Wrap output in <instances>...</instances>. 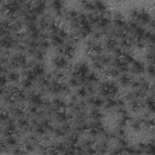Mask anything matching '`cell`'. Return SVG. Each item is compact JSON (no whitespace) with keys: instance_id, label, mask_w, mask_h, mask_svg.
Masks as SVG:
<instances>
[{"instance_id":"6da1fadb","label":"cell","mask_w":155,"mask_h":155,"mask_svg":"<svg viewBox=\"0 0 155 155\" xmlns=\"http://www.w3.org/2000/svg\"><path fill=\"white\" fill-rule=\"evenodd\" d=\"M98 90H99V93L105 98L114 97L119 93V86L114 81H109V80H105V81L101 82Z\"/></svg>"},{"instance_id":"7a4b0ae2","label":"cell","mask_w":155,"mask_h":155,"mask_svg":"<svg viewBox=\"0 0 155 155\" xmlns=\"http://www.w3.org/2000/svg\"><path fill=\"white\" fill-rule=\"evenodd\" d=\"M90 71V67L86 62H79L74 65L73 70H71V75L79 78V76H85L87 75V73Z\"/></svg>"},{"instance_id":"3957f363","label":"cell","mask_w":155,"mask_h":155,"mask_svg":"<svg viewBox=\"0 0 155 155\" xmlns=\"http://www.w3.org/2000/svg\"><path fill=\"white\" fill-rule=\"evenodd\" d=\"M52 64H53V67H54L56 69L63 70V69L68 68L69 61H68V58H65L63 54L59 53V54H57V56H54V57L52 58Z\"/></svg>"},{"instance_id":"277c9868","label":"cell","mask_w":155,"mask_h":155,"mask_svg":"<svg viewBox=\"0 0 155 155\" xmlns=\"http://www.w3.org/2000/svg\"><path fill=\"white\" fill-rule=\"evenodd\" d=\"M134 21H137L139 24H145L147 25V24H149L153 21V18H151V16H150V13L148 11H145V10H138V13H137Z\"/></svg>"},{"instance_id":"5b68a950","label":"cell","mask_w":155,"mask_h":155,"mask_svg":"<svg viewBox=\"0 0 155 155\" xmlns=\"http://www.w3.org/2000/svg\"><path fill=\"white\" fill-rule=\"evenodd\" d=\"M103 47H105V50H107V51H109V52H114V51L119 47V45H117V40H116V39H114V38L107 36V38L104 39Z\"/></svg>"},{"instance_id":"8992f818","label":"cell","mask_w":155,"mask_h":155,"mask_svg":"<svg viewBox=\"0 0 155 155\" xmlns=\"http://www.w3.org/2000/svg\"><path fill=\"white\" fill-rule=\"evenodd\" d=\"M28 101L30 103V105H35V107H41L42 103H44V99H42V96L41 93H36V92H33L28 96Z\"/></svg>"},{"instance_id":"52a82bcc","label":"cell","mask_w":155,"mask_h":155,"mask_svg":"<svg viewBox=\"0 0 155 155\" xmlns=\"http://www.w3.org/2000/svg\"><path fill=\"white\" fill-rule=\"evenodd\" d=\"M144 68H145V65H144L140 61L133 59V62L131 63L130 70H131V73H133V74H136V75H139V74H143V73H144Z\"/></svg>"},{"instance_id":"ba28073f","label":"cell","mask_w":155,"mask_h":155,"mask_svg":"<svg viewBox=\"0 0 155 155\" xmlns=\"http://www.w3.org/2000/svg\"><path fill=\"white\" fill-rule=\"evenodd\" d=\"M54 115V119L58 121V122H67L68 120H70L71 119V115L70 114H68L64 109H61V110H56V113L53 114Z\"/></svg>"},{"instance_id":"9c48e42d","label":"cell","mask_w":155,"mask_h":155,"mask_svg":"<svg viewBox=\"0 0 155 155\" xmlns=\"http://www.w3.org/2000/svg\"><path fill=\"white\" fill-rule=\"evenodd\" d=\"M103 103H104V101L101 97H97V96H93V94H91L87 98V104H90L92 108H101L103 105Z\"/></svg>"},{"instance_id":"30bf717a","label":"cell","mask_w":155,"mask_h":155,"mask_svg":"<svg viewBox=\"0 0 155 155\" xmlns=\"http://www.w3.org/2000/svg\"><path fill=\"white\" fill-rule=\"evenodd\" d=\"M51 105H52L56 110H61V109H64V108L67 107V103H65V101H64L63 98H61V97H56V98L52 99Z\"/></svg>"},{"instance_id":"8fae6325","label":"cell","mask_w":155,"mask_h":155,"mask_svg":"<svg viewBox=\"0 0 155 155\" xmlns=\"http://www.w3.org/2000/svg\"><path fill=\"white\" fill-rule=\"evenodd\" d=\"M31 71H33V74L35 75V78H41V76L45 75V68H44V65L40 64V63H35L34 67L31 68Z\"/></svg>"},{"instance_id":"7c38bea8","label":"cell","mask_w":155,"mask_h":155,"mask_svg":"<svg viewBox=\"0 0 155 155\" xmlns=\"http://www.w3.org/2000/svg\"><path fill=\"white\" fill-rule=\"evenodd\" d=\"M117 80H119V82H120L121 86H128L131 84L132 78L127 73H120L119 76H117Z\"/></svg>"},{"instance_id":"4fadbf2b","label":"cell","mask_w":155,"mask_h":155,"mask_svg":"<svg viewBox=\"0 0 155 155\" xmlns=\"http://www.w3.org/2000/svg\"><path fill=\"white\" fill-rule=\"evenodd\" d=\"M142 108H143V103L139 99H132V101H130V109H131V111L137 113Z\"/></svg>"},{"instance_id":"5bb4252c","label":"cell","mask_w":155,"mask_h":155,"mask_svg":"<svg viewBox=\"0 0 155 155\" xmlns=\"http://www.w3.org/2000/svg\"><path fill=\"white\" fill-rule=\"evenodd\" d=\"M6 78H7V80L11 81V82H17V81H19L21 75H19V73H18L17 70H13V69H12V70L7 71Z\"/></svg>"},{"instance_id":"9a60e30c","label":"cell","mask_w":155,"mask_h":155,"mask_svg":"<svg viewBox=\"0 0 155 155\" xmlns=\"http://www.w3.org/2000/svg\"><path fill=\"white\" fill-rule=\"evenodd\" d=\"M98 75H97V73H94V71H88L87 73V75H86V81H87V84H97L98 82Z\"/></svg>"},{"instance_id":"2e32d148","label":"cell","mask_w":155,"mask_h":155,"mask_svg":"<svg viewBox=\"0 0 155 155\" xmlns=\"http://www.w3.org/2000/svg\"><path fill=\"white\" fill-rule=\"evenodd\" d=\"M90 116L92 120H102V111L99 110V108H92L91 111H90Z\"/></svg>"},{"instance_id":"e0dca14e","label":"cell","mask_w":155,"mask_h":155,"mask_svg":"<svg viewBox=\"0 0 155 155\" xmlns=\"http://www.w3.org/2000/svg\"><path fill=\"white\" fill-rule=\"evenodd\" d=\"M5 144L8 145V147H17V144H18V139H17L13 134L6 136V138H5Z\"/></svg>"},{"instance_id":"ac0fdd59","label":"cell","mask_w":155,"mask_h":155,"mask_svg":"<svg viewBox=\"0 0 155 155\" xmlns=\"http://www.w3.org/2000/svg\"><path fill=\"white\" fill-rule=\"evenodd\" d=\"M11 114H12L13 116H16V117L24 116L23 109H22L21 107H18V105H12V107H11Z\"/></svg>"},{"instance_id":"d6986e66","label":"cell","mask_w":155,"mask_h":155,"mask_svg":"<svg viewBox=\"0 0 155 155\" xmlns=\"http://www.w3.org/2000/svg\"><path fill=\"white\" fill-rule=\"evenodd\" d=\"M68 86L69 87H74V88H78L80 86V81H79V78L71 75L69 79H68Z\"/></svg>"},{"instance_id":"ffe728a7","label":"cell","mask_w":155,"mask_h":155,"mask_svg":"<svg viewBox=\"0 0 155 155\" xmlns=\"http://www.w3.org/2000/svg\"><path fill=\"white\" fill-rule=\"evenodd\" d=\"M33 80H30V79H28V78H24L22 81H21V85H22V87H23V90H28V88H31L33 87Z\"/></svg>"},{"instance_id":"44dd1931","label":"cell","mask_w":155,"mask_h":155,"mask_svg":"<svg viewBox=\"0 0 155 155\" xmlns=\"http://www.w3.org/2000/svg\"><path fill=\"white\" fill-rule=\"evenodd\" d=\"M76 96L78 97H80V98H85V97H87V91H86V88H85V86H82V87H78V90H76Z\"/></svg>"},{"instance_id":"7402d4cb","label":"cell","mask_w":155,"mask_h":155,"mask_svg":"<svg viewBox=\"0 0 155 155\" xmlns=\"http://www.w3.org/2000/svg\"><path fill=\"white\" fill-rule=\"evenodd\" d=\"M144 71L151 78L153 75H154V65H153V63H149L148 65H145V68H144Z\"/></svg>"},{"instance_id":"603a6c76","label":"cell","mask_w":155,"mask_h":155,"mask_svg":"<svg viewBox=\"0 0 155 155\" xmlns=\"http://www.w3.org/2000/svg\"><path fill=\"white\" fill-rule=\"evenodd\" d=\"M7 81H8V80H7V78H6L4 74H0V86H1V87H4V86L7 84Z\"/></svg>"},{"instance_id":"cb8c5ba5","label":"cell","mask_w":155,"mask_h":155,"mask_svg":"<svg viewBox=\"0 0 155 155\" xmlns=\"http://www.w3.org/2000/svg\"><path fill=\"white\" fill-rule=\"evenodd\" d=\"M5 147H6L5 140H1L0 139V151H5Z\"/></svg>"},{"instance_id":"d4e9b609","label":"cell","mask_w":155,"mask_h":155,"mask_svg":"<svg viewBox=\"0 0 155 155\" xmlns=\"http://www.w3.org/2000/svg\"><path fill=\"white\" fill-rule=\"evenodd\" d=\"M13 153H23V150H22V149H19V148H16V149L13 150Z\"/></svg>"},{"instance_id":"484cf974","label":"cell","mask_w":155,"mask_h":155,"mask_svg":"<svg viewBox=\"0 0 155 155\" xmlns=\"http://www.w3.org/2000/svg\"><path fill=\"white\" fill-rule=\"evenodd\" d=\"M4 4V0H0V5H2Z\"/></svg>"}]
</instances>
